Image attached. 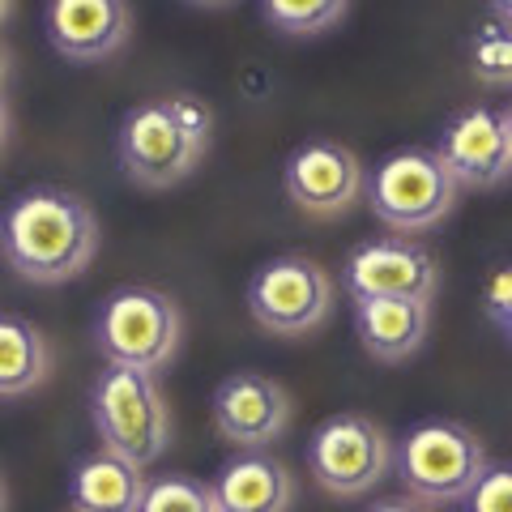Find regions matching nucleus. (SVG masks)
Wrapping results in <instances>:
<instances>
[{
    "mask_svg": "<svg viewBox=\"0 0 512 512\" xmlns=\"http://www.w3.org/2000/svg\"><path fill=\"white\" fill-rule=\"evenodd\" d=\"M99 218L64 188H30L9 201L0 218V252L13 274L35 286H60L82 278L99 256Z\"/></svg>",
    "mask_w": 512,
    "mask_h": 512,
    "instance_id": "1",
    "label": "nucleus"
},
{
    "mask_svg": "<svg viewBox=\"0 0 512 512\" xmlns=\"http://www.w3.org/2000/svg\"><path fill=\"white\" fill-rule=\"evenodd\" d=\"M214 116L210 107L192 94H171V99H146L124 111L116 133L120 171L137 188H171L188 180L210 154Z\"/></svg>",
    "mask_w": 512,
    "mask_h": 512,
    "instance_id": "2",
    "label": "nucleus"
},
{
    "mask_svg": "<svg viewBox=\"0 0 512 512\" xmlns=\"http://www.w3.org/2000/svg\"><path fill=\"white\" fill-rule=\"evenodd\" d=\"M397 478H402L406 495L423 504H457L478 487L487 466V444L478 431L453 419H427L410 427L393 453Z\"/></svg>",
    "mask_w": 512,
    "mask_h": 512,
    "instance_id": "3",
    "label": "nucleus"
},
{
    "mask_svg": "<svg viewBox=\"0 0 512 512\" xmlns=\"http://www.w3.org/2000/svg\"><path fill=\"white\" fill-rule=\"evenodd\" d=\"M90 414L107 453H120L128 461H137V466L158 461L171 444L167 397L158 389V380L150 372H137V367L107 363V372L94 380Z\"/></svg>",
    "mask_w": 512,
    "mask_h": 512,
    "instance_id": "4",
    "label": "nucleus"
},
{
    "mask_svg": "<svg viewBox=\"0 0 512 512\" xmlns=\"http://www.w3.org/2000/svg\"><path fill=\"white\" fill-rule=\"evenodd\" d=\"M184 320L175 299L154 291V286H120L103 299L99 320H94V342L103 359L116 367H137V372H163L180 350Z\"/></svg>",
    "mask_w": 512,
    "mask_h": 512,
    "instance_id": "5",
    "label": "nucleus"
},
{
    "mask_svg": "<svg viewBox=\"0 0 512 512\" xmlns=\"http://www.w3.org/2000/svg\"><path fill=\"white\" fill-rule=\"evenodd\" d=\"M367 205L384 227L419 235L431 231L453 214L457 205V180L453 171L440 163L436 150L410 146L389 154L367 180Z\"/></svg>",
    "mask_w": 512,
    "mask_h": 512,
    "instance_id": "6",
    "label": "nucleus"
},
{
    "mask_svg": "<svg viewBox=\"0 0 512 512\" xmlns=\"http://www.w3.org/2000/svg\"><path fill=\"white\" fill-rule=\"evenodd\" d=\"M393 466V444L384 427L367 414H333L308 440V474L320 491L355 500L367 495Z\"/></svg>",
    "mask_w": 512,
    "mask_h": 512,
    "instance_id": "7",
    "label": "nucleus"
},
{
    "mask_svg": "<svg viewBox=\"0 0 512 512\" xmlns=\"http://www.w3.org/2000/svg\"><path fill=\"white\" fill-rule=\"evenodd\" d=\"M338 286L308 256H274L248 282V312L274 338H303L333 312Z\"/></svg>",
    "mask_w": 512,
    "mask_h": 512,
    "instance_id": "8",
    "label": "nucleus"
},
{
    "mask_svg": "<svg viewBox=\"0 0 512 512\" xmlns=\"http://www.w3.org/2000/svg\"><path fill=\"white\" fill-rule=\"evenodd\" d=\"M342 286L355 299L431 303L440 291V261L419 239H367L346 256Z\"/></svg>",
    "mask_w": 512,
    "mask_h": 512,
    "instance_id": "9",
    "label": "nucleus"
},
{
    "mask_svg": "<svg viewBox=\"0 0 512 512\" xmlns=\"http://www.w3.org/2000/svg\"><path fill=\"white\" fill-rule=\"evenodd\" d=\"M282 188L291 197V205H299L303 214L333 218V214H346L363 197L367 175H363L359 154L350 146L329 141V137H312L303 146H295V154L286 158Z\"/></svg>",
    "mask_w": 512,
    "mask_h": 512,
    "instance_id": "10",
    "label": "nucleus"
},
{
    "mask_svg": "<svg viewBox=\"0 0 512 512\" xmlns=\"http://www.w3.org/2000/svg\"><path fill=\"white\" fill-rule=\"evenodd\" d=\"M291 423V393L261 372H235L214 389V427L235 453L274 444Z\"/></svg>",
    "mask_w": 512,
    "mask_h": 512,
    "instance_id": "11",
    "label": "nucleus"
},
{
    "mask_svg": "<svg viewBox=\"0 0 512 512\" xmlns=\"http://www.w3.org/2000/svg\"><path fill=\"white\" fill-rule=\"evenodd\" d=\"M440 163L453 171L457 188H495L512 175V146L504 133V111L466 107L444 124L436 141Z\"/></svg>",
    "mask_w": 512,
    "mask_h": 512,
    "instance_id": "12",
    "label": "nucleus"
},
{
    "mask_svg": "<svg viewBox=\"0 0 512 512\" xmlns=\"http://www.w3.org/2000/svg\"><path fill=\"white\" fill-rule=\"evenodd\" d=\"M43 30L64 60L94 64L116 56L128 43L133 9L128 0H47Z\"/></svg>",
    "mask_w": 512,
    "mask_h": 512,
    "instance_id": "13",
    "label": "nucleus"
},
{
    "mask_svg": "<svg viewBox=\"0 0 512 512\" xmlns=\"http://www.w3.org/2000/svg\"><path fill=\"white\" fill-rule=\"evenodd\" d=\"M218 512H291L295 478L278 457L265 448L256 453H235L227 466L210 478Z\"/></svg>",
    "mask_w": 512,
    "mask_h": 512,
    "instance_id": "14",
    "label": "nucleus"
},
{
    "mask_svg": "<svg viewBox=\"0 0 512 512\" xmlns=\"http://www.w3.org/2000/svg\"><path fill=\"white\" fill-rule=\"evenodd\" d=\"M146 491H150L146 466H137V461L120 453H107V448L82 457L69 474L73 512H141Z\"/></svg>",
    "mask_w": 512,
    "mask_h": 512,
    "instance_id": "15",
    "label": "nucleus"
},
{
    "mask_svg": "<svg viewBox=\"0 0 512 512\" xmlns=\"http://www.w3.org/2000/svg\"><path fill=\"white\" fill-rule=\"evenodd\" d=\"M431 329V303L414 299H355V333L376 363H406L419 355Z\"/></svg>",
    "mask_w": 512,
    "mask_h": 512,
    "instance_id": "16",
    "label": "nucleus"
},
{
    "mask_svg": "<svg viewBox=\"0 0 512 512\" xmlns=\"http://www.w3.org/2000/svg\"><path fill=\"white\" fill-rule=\"evenodd\" d=\"M52 376L47 338L22 316L0 312V397H26Z\"/></svg>",
    "mask_w": 512,
    "mask_h": 512,
    "instance_id": "17",
    "label": "nucleus"
},
{
    "mask_svg": "<svg viewBox=\"0 0 512 512\" xmlns=\"http://www.w3.org/2000/svg\"><path fill=\"white\" fill-rule=\"evenodd\" d=\"M265 22L282 35H320V30L338 26L346 13V0H261Z\"/></svg>",
    "mask_w": 512,
    "mask_h": 512,
    "instance_id": "18",
    "label": "nucleus"
},
{
    "mask_svg": "<svg viewBox=\"0 0 512 512\" xmlns=\"http://www.w3.org/2000/svg\"><path fill=\"white\" fill-rule=\"evenodd\" d=\"M141 512H218V500L210 483H197L188 474H163V478H150Z\"/></svg>",
    "mask_w": 512,
    "mask_h": 512,
    "instance_id": "19",
    "label": "nucleus"
},
{
    "mask_svg": "<svg viewBox=\"0 0 512 512\" xmlns=\"http://www.w3.org/2000/svg\"><path fill=\"white\" fill-rule=\"evenodd\" d=\"M474 73L491 86H512V26H491L474 43Z\"/></svg>",
    "mask_w": 512,
    "mask_h": 512,
    "instance_id": "20",
    "label": "nucleus"
},
{
    "mask_svg": "<svg viewBox=\"0 0 512 512\" xmlns=\"http://www.w3.org/2000/svg\"><path fill=\"white\" fill-rule=\"evenodd\" d=\"M466 512H512V466H491L466 495Z\"/></svg>",
    "mask_w": 512,
    "mask_h": 512,
    "instance_id": "21",
    "label": "nucleus"
},
{
    "mask_svg": "<svg viewBox=\"0 0 512 512\" xmlns=\"http://www.w3.org/2000/svg\"><path fill=\"white\" fill-rule=\"evenodd\" d=\"M487 312L491 320L504 329V338L512 342V265L500 269L491 282H487Z\"/></svg>",
    "mask_w": 512,
    "mask_h": 512,
    "instance_id": "22",
    "label": "nucleus"
},
{
    "mask_svg": "<svg viewBox=\"0 0 512 512\" xmlns=\"http://www.w3.org/2000/svg\"><path fill=\"white\" fill-rule=\"evenodd\" d=\"M367 512H431V504L414 500V495H389V500H376Z\"/></svg>",
    "mask_w": 512,
    "mask_h": 512,
    "instance_id": "23",
    "label": "nucleus"
},
{
    "mask_svg": "<svg viewBox=\"0 0 512 512\" xmlns=\"http://www.w3.org/2000/svg\"><path fill=\"white\" fill-rule=\"evenodd\" d=\"M491 9H495V18H500L504 26H512V0H491Z\"/></svg>",
    "mask_w": 512,
    "mask_h": 512,
    "instance_id": "24",
    "label": "nucleus"
},
{
    "mask_svg": "<svg viewBox=\"0 0 512 512\" xmlns=\"http://www.w3.org/2000/svg\"><path fill=\"white\" fill-rule=\"evenodd\" d=\"M9 141V107H5V94H0V150Z\"/></svg>",
    "mask_w": 512,
    "mask_h": 512,
    "instance_id": "25",
    "label": "nucleus"
},
{
    "mask_svg": "<svg viewBox=\"0 0 512 512\" xmlns=\"http://www.w3.org/2000/svg\"><path fill=\"white\" fill-rule=\"evenodd\" d=\"M5 82H9V52L0 47V94H5Z\"/></svg>",
    "mask_w": 512,
    "mask_h": 512,
    "instance_id": "26",
    "label": "nucleus"
},
{
    "mask_svg": "<svg viewBox=\"0 0 512 512\" xmlns=\"http://www.w3.org/2000/svg\"><path fill=\"white\" fill-rule=\"evenodd\" d=\"M0 512H9V491H5V478H0Z\"/></svg>",
    "mask_w": 512,
    "mask_h": 512,
    "instance_id": "27",
    "label": "nucleus"
},
{
    "mask_svg": "<svg viewBox=\"0 0 512 512\" xmlns=\"http://www.w3.org/2000/svg\"><path fill=\"white\" fill-rule=\"evenodd\" d=\"M504 133H508V146H512V107L504 111Z\"/></svg>",
    "mask_w": 512,
    "mask_h": 512,
    "instance_id": "28",
    "label": "nucleus"
},
{
    "mask_svg": "<svg viewBox=\"0 0 512 512\" xmlns=\"http://www.w3.org/2000/svg\"><path fill=\"white\" fill-rule=\"evenodd\" d=\"M9 5L13 0H0V26H5V18H9Z\"/></svg>",
    "mask_w": 512,
    "mask_h": 512,
    "instance_id": "29",
    "label": "nucleus"
},
{
    "mask_svg": "<svg viewBox=\"0 0 512 512\" xmlns=\"http://www.w3.org/2000/svg\"><path fill=\"white\" fill-rule=\"evenodd\" d=\"M192 5H210L214 9V5H227V0H192Z\"/></svg>",
    "mask_w": 512,
    "mask_h": 512,
    "instance_id": "30",
    "label": "nucleus"
}]
</instances>
